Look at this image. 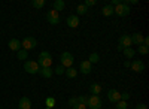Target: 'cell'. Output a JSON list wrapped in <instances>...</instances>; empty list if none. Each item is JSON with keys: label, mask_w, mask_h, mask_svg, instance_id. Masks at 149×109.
I'll use <instances>...</instances> for the list:
<instances>
[{"label": "cell", "mask_w": 149, "mask_h": 109, "mask_svg": "<svg viewBox=\"0 0 149 109\" xmlns=\"http://www.w3.org/2000/svg\"><path fill=\"white\" fill-rule=\"evenodd\" d=\"M54 105H55V99H54V97H48V99H46V108H51V109H52Z\"/></svg>", "instance_id": "83f0119b"}, {"label": "cell", "mask_w": 149, "mask_h": 109, "mask_svg": "<svg viewBox=\"0 0 149 109\" xmlns=\"http://www.w3.org/2000/svg\"><path fill=\"white\" fill-rule=\"evenodd\" d=\"M39 64L37 61H31V60H27L26 63H24V70L27 72L30 75H34V73H39Z\"/></svg>", "instance_id": "3957f363"}, {"label": "cell", "mask_w": 149, "mask_h": 109, "mask_svg": "<svg viewBox=\"0 0 149 109\" xmlns=\"http://www.w3.org/2000/svg\"><path fill=\"white\" fill-rule=\"evenodd\" d=\"M66 22H67V26H69L70 29H76V27L79 26V22H81V18H79L78 15H69V17L66 18Z\"/></svg>", "instance_id": "ba28073f"}, {"label": "cell", "mask_w": 149, "mask_h": 109, "mask_svg": "<svg viewBox=\"0 0 149 109\" xmlns=\"http://www.w3.org/2000/svg\"><path fill=\"white\" fill-rule=\"evenodd\" d=\"M45 109H51V108H45Z\"/></svg>", "instance_id": "74e56055"}, {"label": "cell", "mask_w": 149, "mask_h": 109, "mask_svg": "<svg viewBox=\"0 0 149 109\" xmlns=\"http://www.w3.org/2000/svg\"><path fill=\"white\" fill-rule=\"evenodd\" d=\"M27 57H29V54H27L26 50H19V51L17 52V58H18V60H27Z\"/></svg>", "instance_id": "cb8c5ba5"}, {"label": "cell", "mask_w": 149, "mask_h": 109, "mask_svg": "<svg viewBox=\"0 0 149 109\" xmlns=\"http://www.w3.org/2000/svg\"><path fill=\"white\" fill-rule=\"evenodd\" d=\"M39 73H40L43 78L48 79V78H51V76L54 75V70H52L51 67H40V69H39Z\"/></svg>", "instance_id": "9a60e30c"}, {"label": "cell", "mask_w": 149, "mask_h": 109, "mask_svg": "<svg viewBox=\"0 0 149 109\" xmlns=\"http://www.w3.org/2000/svg\"><path fill=\"white\" fill-rule=\"evenodd\" d=\"M60 60H61V66H63L64 69L72 67L73 66V61H74V58H73V55L70 52H63V54H61V57H60Z\"/></svg>", "instance_id": "5b68a950"}, {"label": "cell", "mask_w": 149, "mask_h": 109, "mask_svg": "<svg viewBox=\"0 0 149 109\" xmlns=\"http://www.w3.org/2000/svg\"><path fill=\"white\" fill-rule=\"evenodd\" d=\"M122 52H124V55H125L128 60H130V58H133V57H134V54H136V51L133 50V48H124V51H122Z\"/></svg>", "instance_id": "44dd1931"}, {"label": "cell", "mask_w": 149, "mask_h": 109, "mask_svg": "<svg viewBox=\"0 0 149 109\" xmlns=\"http://www.w3.org/2000/svg\"><path fill=\"white\" fill-rule=\"evenodd\" d=\"M102 14H103L104 17H112V15H113V6H112V5H106V6L102 9Z\"/></svg>", "instance_id": "ffe728a7"}, {"label": "cell", "mask_w": 149, "mask_h": 109, "mask_svg": "<svg viewBox=\"0 0 149 109\" xmlns=\"http://www.w3.org/2000/svg\"><path fill=\"white\" fill-rule=\"evenodd\" d=\"M81 73H84V75H88V73H91V70H93V64L86 60V61H82L81 63Z\"/></svg>", "instance_id": "8fae6325"}, {"label": "cell", "mask_w": 149, "mask_h": 109, "mask_svg": "<svg viewBox=\"0 0 149 109\" xmlns=\"http://www.w3.org/2000/svg\"><path fill=\"white\" fill-rule=\"evenodd\" d=\"M37 64H39V67H51V64H52L51 54H49L48 51L40 52L39 54V60H37Z\"/></svg>", "instance_id": "6da1fadb"}, {"label": "cell", "mask_w": 149, "mask_h": 109, "mask_svg": "<svg viewBox=\"0 0 149 109\" xmlns=\"http://www.w3.org/2000/svg\"><path fill=\"white\" fill-rule=\"evenodd\" d=\"M86 10H88V8H86L84 3L82 5H78V8H76V15L79 17V15H84V14H86Z\"/></svg>", "instance_id": "7402d4cb"}, {"label": "cell", "mask_w": 149, "mask_h": 109, "mask_svg": "<svg viewBox=\"0 0 149 109\" xmlns=\"http://www.w3.org/2000/svg\"><path fill=\"white\" fill-rule=\"evenodd\" d=\"M86 108L90 109H100L102 108V99L98 97V96H91V97H88V100H86Z\"/></svg>", "instance_id": "277c9868"}, {"label": "cell", "mask_w": 149, "mask_h": 109, "mask_svg": "<svg viewBox=\"0 0 149 109\" xmlns=\"http://www.w3.org/2000/svg\"><path fill=\"white\" fill-rule=\"evenodd\" d=\"M130 67L134 72H143L145 70V64H143V61H140V60H134V61L130 64Z\"/></svg>", "instance_id": "4fadbf2b"}, {"label": "cell", "mask_w": 149, "mask_h": 109, "mask_svg": "<svg viewBox=\"0 0 149 109\" xmlns=\"http://www.w3.org/2000/svg\"><path fill=\"white\" fill-rule=\"evenodd\" d=\"M86 100H88V97H86V96H79V97H78V103L86 105Z\"/></svg>", "instance_id": "f546056e"}, {"label": "cell", "mask_w": 149, "mask_h": 109, "mask_svg": "<svg viewBox=\"0 0 149 109\" xmlns=\"http://www.w3.org/2000/svg\"><path fill=\"white\" fill-rule=\"evenodd\" d=\"M64 70H66V69H64L63 66H58V67L55 69V73H57V75H63V73H64Z\"/></svg>", "instance_id": "4dcf8cb0"}, {"label": "cell", "mask_w": 149, "mask_h": 109, "mask_svg": "<svg viewBox=\"0 0 149 109\" xmlns=\"http://www.w3.org/2000/svg\"><path fill=\"white\" fill-rule=\"evenodd\" d=\"M116 51H119V52H121V51H124V48H122L121 45H116Z\"/></svg>", "instance_id": "d590c367"}, {"label": "cell", "mask_w": 149, "mask_h": 109, "mask_svg": "<svg viewBox=\"0 0 149 109\" xmlns=\"http://www.w3.org/2000/svg\"><path fill=\"white\" fill-rule=\"evenodd\" d=\"M130 38H131V43H137V45L143 43V36L140 33H133Z\"/></svg>", "instance_id": "2e32d148"}, {"label": "cell", "mask_w": 149, "mask_h": 109, "mask_svg": "<svg viewBox=\"0 0 149 109\" xmlns=\"http://www.w3.org/2000/svg\"><path fill=\"white\" fill-rule=\"evenodd\" d=\"M19 109H31V100L29 97H21L19 103H18Z\"/></svg>", "instance_id": "7c38bea8"}, {"label": "cell", "mask_w": 149, "mask_h": 109, "mask_svg": "<svg viewBox=\"0 0 149 109\" xmlns=\"http://www.w3.org/2000/svg\"><path fill=\"white\" fill-rule=\"evenodd\" d=\"M137 52H139L140 55H148V54H149V46L139 45V50H137Z\"/></svg>", "instance_id": "603a6c76"}, {"label": "cell", "mask_w": 149, "mask_h": 109, "mask_svg": "<svg viewBox=\"0 0 149 109\" xmlns=\"http://www.w3.org/2000/svg\"><path fill=\"white\" fill-rule=\"evenodd\" d=\"M73 109H86V106L82 105V103H76V105L73 106Z\"/></svg>", "instance_id": "836d02e7"}, {"label": "cell", "mask_w": 149, "mask_h": 109, "mask_svg": "<svg viewBox=\"0 0 149 109\" xmlns=\"http://www.w3.org/2000/svg\"><path fill=\"white\" fill-rule=\"evenodd\" d=\"M115 106H116V109H127V102L119 100V102H116V103H115Z\"/></svg>", "instance_id": "4316f807"}, {"label": "cell", "mask_w": 149, "mask_h": 109, "mask_svg": "<svg viewBox=\"0 0 149 109\" xmlns=\"http://www.w3.org/2000/svg\"><path fill=\"white\" fill-rule=\"evenodd\" d=\"M64 73H66V76L69 78V79H74L78 76V70L74 69V67H67L66 70H64Z\"/></svg>", "instance_id": "e0dca14e"}, {"label": "cell", "mask_w": 149, "mask_h": 109, "mask_svg": "<svg viewBox=\"0 0 149 109\" xmlns=\"http://www.w3.org/2000/svg\"><path fill=\"white\" fill-rule=\"evenodd\" d=\"M43 6H45V0H33V8L42 9Z\"/></svg>", "instance_id": "d4e9b609"}, {"label": "cell", "mask_w": 149, "mask_h": 109, "mask_svg": "<svg viewBox=\"0 0 149 109\" xmlns=\"http://www.w3.org/2000/svg\"><path fill=\"white\" fill-rule=\"evenodd\" d=\"M118 45H121L122 48H131V38L128 34H122L121 38H119V41H118Z\"/></svg>", "instance_id": "30bf717a"}, {"label": "cell", "mask_w": 149, "mask_h": 109, "mask_svg": "<svg viewBox=\"0 0 149 109\" xmlns=\"http://www.w3.org/2000/svg\"><path fill=\"white\" fill-rule=\"evenodd\" d=\"M136 109H148V106L145 103H137L136 105Z\"/></svg>", "instance_id": "e575fe53"}, {"label": "cell", "mask_w": 149, "mask_h": 109, "mask_svg": "<svg viewBox=\"0 0 149 109\" xmlns=\"http://www.w3.org/2000/svg\"><path fill=\"white\" fill-rule=\"evenodd\" d=\"M90 91L93 93V96H98V94L102 93V85L94 82V84H91V85H90Z\"/></svg>", "instance_id": "ac0fdd59"}, {"label": "cell", "mask_w": 149, "mask_h": 109, "mask_svg": "<svg viewBox=\"0 0 149 109\" xmlns=\"http://www.w3.org/2000/svg\"><path fill=\"white\" fill-rule=\"evenodd\" d=\"M46 20H48L49 24H52V26H57V24L60 22V15H58V12H55L54 9L48 10V12H46Z\"/></svg>", "instance_id": "52a82bcc"}, {"label": "cell", "mask_w": 149, "mask_h": 109, "mask_svg": "<svg viewBox=\"0 0 149 109\" xmlns=\"http://www.w3.org/2000/svg\"><path fill=\"white\" fill-rule=\"evenodd\" d=\"M9 50L18 52V51L21 50V42H19L18 39H10V41H9Z\"/></svg>", "instance_id": "5bb4252c"}, {"label": "cell", "mask_w": 149, "mask_h": 109, "mask_svg": "<svg viewBox=\"0 0 149 109\" xmlns=\"http://www.w3.org/2000/svg\"><path fill=\"white\" fill-rule=\"evenodd\" d=\"M64 8H66V2H64V0H55V2H54V10L55 12L63 10Z\"/></svg>", "instance_id": "d6986e66"}, {"label": "cell", "mask_w": 149, "mask_h": 109, "mask_svg": "<svg viewBox=\"0 0 149 109\" xmlns=\"http://www.w3.org/2000/svg\"><path fill=\"white\" fill-rule=\"evenodd\" d=\"M107 99H109L112 103H116V102L121 100V93H119L118 90H115V88H112V90L107 91Z\"/></svg>", "instance_id": "9c48e42d"}, {"label": "cell", "mask_w": 149, "mask_h": 109, "mask_svg": "<svg viewBox=\"0 0 149 109\" xmlns=\"http://www.w3.org/2000/svg\"><path fill=\"white\" fill-rule=\"evenodd\" d=\"M36 45H37V42H36L34 38H31V36H27V38L21 42V48H22V50H26V51L33 50V48H36Z\"/></svg>", "instance_id": "8992f818"}, {"label": "cell", "mask_w": 149, "mask_h": 109, "mask_svg": "<svg viewBox=\"0 0 149 109\" xmlns=\"http://www.w3.org/2000/svg\"><path fill=\"white\" fill-rule=\"evenodd\" d=\"M128 99H130V93H128V91L121 93V100H122V102H127Z\"/></svg>", "instance_id": "f1b7e54d"}, {"label": "cell", "mask_w": 149, "mask_h": 109, "mask_svg": "<svg viewBox=\"0 0 149 109\" xmlns=\"http://www.w3.org/2000/svg\"><path fill=\"white\" fill-rule=\"evenodd\" d=\"M98 60H100V57H98V54H97V52H93V54L90 55V60H88V61H90V63L93 64V63H97Z\"/></svg>", "instance_id": "484cf974"}, {"label": "cell", "mask_w": 149, "mask_h": 109, "mask_svg": "<svg viewBox=\"0 0 149 109\" xmlns=\"http://www.w3.org/2000/svg\"><path fill=\"white\" fill-rule=\"evenodd\" d=\"M78 103V97H72V99H69V106H74V105H76Z\"/></svg>", "instance_id": "1f68e13d"}, {"label": "cell", "mask_w": 149, "mask_h": 109, "mask_svg": "<svg viewBox=\"0 0 149 109\" xmlns=\"http://www.w3.org/2000/svg\"><path fill=\"white\" fill-rule=\"evenodd\" d=\"M130 10H131V8H130V5H128V3H122V2H121L118 6H115V8H113V14H116L118 17L124 18V17H128Z\"/></svg>", "instance_id": "7a4b0ae2"}, {"label": "cell", "mask_w": 149, "mask_h": 109, "mask_svg": "<svg viewBox=\"0 0 149 109\" xmlns=\"http://www.w3.org/2000/svg\"><path fill=\"white\" fill-rule=\"evenodd\" d=\"M130 64H131V63L128 61V60H127V61H125V63H124V66H125V67H130Z\"/></svg>", "instance_id": "8d00e7d4"}, {"label": "cell", "mask_w": 149, "mask_h": 109, "mask_svg": "<svg viewBox=\"0 0 149 109\" xmlns=\"http://www.w3.org/2000/svg\"><path fill=\"white\" fill-rule=\"evenodd\" d=\"M95 3H97V2H95V0H86V2H85L84 5H85L86 8H90V6H94Z\"/></svg>", "instance_id": "d6a6232c"}]
</instances>
